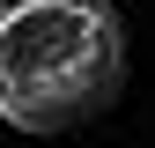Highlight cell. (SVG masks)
Returning a JSON list of instances; mask_svg holds the SVG:
<instances>
[{
    "label": "cell",
    "mask_w": 155,
    "mask_h": 148,
    "mask_svg": "<svg viewBox=\"0 0 155 148\" xmlns=\"http://www.w3.org/2000/svg\"><path fill=\"white\" fill-rule=\"evenodd\" d=\"M0 8H8V0H0Z\"/></svg>",
    "instance_id": "2"
},
{
    "label": "cell",
    "mask_w": 155,
    "mask_h": 148,
    "mask_svg": "<svg viewBox=\"0 0 155 148\" xmlns=\"http://www.w3.org/2000/svg\"><path fill=\"white\" fill-rule=\"evenodd\" d=\"M126 89V22L111 0L0 8V119L15 133H74Z\"/></svg>",
    "instance_id": "1"
}]
</instances>
